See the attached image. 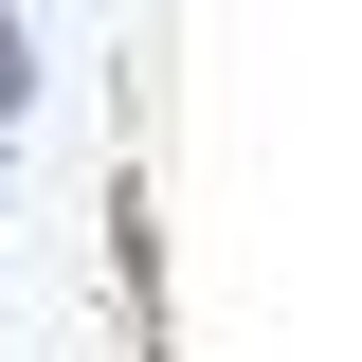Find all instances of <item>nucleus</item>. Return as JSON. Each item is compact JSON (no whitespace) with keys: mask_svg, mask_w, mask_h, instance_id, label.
Returning <instances> with one entry per match:
<instances>
[{"mask_svg":"<svg viewBox=\"0 0 362 362\" xmlns=\"http://www.w3.org/2000/svg\"><path fill=\"white\" fill-rule=\"evenodd\" d=\"M109 290H127V362H181L163 344V218H145V163H109Z\"/></svg>","mask_w":362,"mask_h":362,"instance_id":"f257e3e1","label":"nucleus"},{"mask_svg":"<svg viewBox=\"0 0 362 362\" xmlns=\"http://www.w3.org/2000/svg\"><path fill=\"white\" fill-rule=\"evenodd\" d=\"M37 109V0H0V127Z\"/></svg>","mask_w":362,"mask_h":362,"instance_id":"f03ea898","label":"nucleus"},{"mask_svg":"<svg viewBox=\"0 0 362 362\" xmlns=\"http://www.w3.org/2000/svg\"><path fill=\"white\" fill-rule=\"evenodd\" d=\"M0 181H18V127H0Z\"/></svg>","mask_w":362,"mask_h":362,"instance_id":"7ed1b4c3","label":"nucleus"}]
</instances>
